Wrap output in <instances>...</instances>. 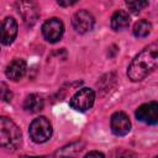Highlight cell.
<instances>
[{
	"label": "cell",
	"instance_id": "17",
	"mask_svg": "<svg viewBox=\"0 0 158 158\" xmlns=\"http://www.w3.org/2000/svg\"><path fill=\"white\" fill-rule=\"evenodd\" d=\"M126 5H127V7H128L133 14H137V12H139L143 7L148 6V2H147V1H127Z\"/></svg>",
	"mask_w": 158,
	"mask_h": 158
},
{
	"label": "cell",
	"instance_id": "10",
	"mask_svg": "<svg viewBox=\"0 0 158 158\" xmlns=\"http://www.w3.org/2000/svg\"><path fill=\"white\" fill-rule=\"evenodd\" d=\"M26 69H27V64L23 59H14L7 67H6V70H5V74L9 79L14 80V81H17L20 80L25 73H26Z\"/></svg>",
	"mask_w": 158,
	"mask_h": 158
},
{
	"label": "cell",
	"instance_id": "4",
	"mask_svg": "<svg viewBox=\"0 0 158 158\" xmlns=\"http://www.w3.org/2000/svg\"><path fill=\"white\" fill-rule=\"evenodd\" d=\"M95 100V93L90 88H83L78 90L69 101V105L77 111H86L89 110Z\"/></svg>",
	"mask_w": 158,
	"mask_h": 158
},
{
	"label": "cell",
	"instance_id": "19",
	"mask_svg": "<svg viewBox=\"0 0 158 158\" xmlns=\"http://www.w3.org/2000/svg\"><path fill=\"white\" fill-rule=\"evenodd\" d=\"M84 158H105V156H104L101 152L91 151V152H89L88 154H85V156H84Z\"/></svg>",
	"mask_w": 158,
	"mask_h": 158
},
{
	"label": "cell",
	"instance_id": "9",
	"mask_svg": "<svg viewBox=\"0 0 158 158\" xmlns=\"http://www.w3.org/2000/svg\"><path fill=\"white\" fill-rule=\"evenodd\" d=\"M111 130L116 136H125L131 130V122L125 112H115L111 116Z\"/></svg>",
	"mask_w": 158,
	"mask_h": 158
},
{
	"label": "cell",
	"instance_id": "8",
	"mask_svg": "<svg viewBox=\"0 0 158 158\" xmlns=\"http://www.w3.org/2000/svg\"><path fill=\"white\" fill-rule=\"evenodd\" d=\"M17 35V22L14 17H6L0 22V42L2 44H11Z\"/></svg>",
	"mask_w": 158,
	"mask_h": 158
},
{
	"label": "cell",
	"instance_id": "18",
	"mask_svg": "<svg viewBox=\"0 0 158 158\" xmlns=\"http://www.w3.org/2000/svg\"><path fill=\"white\" fill-rule=\"evenodd\" d=\"M117 158H136V154L127 149H121L117 152Z\"/></svg>",
	"mask_w": 158,
	"mask_h": 158
},
{
	"label": "cell",
	"instance_id": "5",
	"mask_svg": "<svg viewBox=\"0 0 158 158\" xmlns=\"http://www.w3.org/2000/svg\"><path fill=\"white\" fill-rule=\"evenodd\" d=\"M63 32H64V25L59 19L56 17L47 20L42 26V35L51 43L59 41L63 36Z\"/></svg>",
	"mask_w": 158,
	"mask_h": 158
},
{
	"label": "cell",
	"instance_id": "7",
	"mask_svg": "<svg viewBox=\"0 0 158 158\" xmlns=\"http://www.w3.org/2000/svg\"><path fill=\"white\" fill-rule=\"evenodd\" d=\"M94 17L93 15L86 11V10H79L73 15L72 19V23L73 27L75 28L77 32L79 33H85L88 31H90L94 26Z\"/></svg>",
	"mask_w": 158,
	"mask_h": 158
},
{
	"label": "cell",
	"instance_id": "1",
	"mask_svg": "<svg viewBox=\"0 0 158 158\" xmlns=\"http://www.w3.org/2000/svg\"><path fill=\"white\" fill-rule=\"evenodd\" d=\"M158 63V44L152 43L142 49L131 62L127 75L132 81H139L151 74Z\"/></svg>",
	"mask_w": 158,
	"mask_h": 158
},
{
	"label": "cell",
	"instance_id": "2",
	"mask_svg": "<svg viewBox=\"0 0 158 158\" xmlns=\"http://www.w3.org/2000/svg\"><path fill=\"white\" fill-rule=\"evenodd\" d=\"M21 144V131L17 125L6 116H0V146L15 151Z\"/></svg>",
	"mask_w": 158,
	"mask_h": 158
},
{
	"label": "cell",
	"instance_id": "11",
	"mask_svg": "<svg viewBox=\"0 0 158 158\" xmlns=\"http://www.w3.org/2000/svg\"><path fill=\"white\" fill-rule=\"evenodd\" d=\"M83 148H84V142L75 141V142H72V143L62 147L56 153V157L57 158H77V156L81 152Z\"/></svg>",
	"mask_w": 158,
	"mask_h": 158
},
{
	"label": "cell",
	"instance_id": "3",
	"mask_svg": "<svg viewBox=\"0 0 158 158\" xmlns=\"http://www.w3.org/2000/svg\"><path fill=\"white\" fill-rule=\"evenodd\" d=\"M28 132H30V137L32 138L33 142L43 143V142L48 141L52 136V125L46 117L41 116V117L35 118L31 122Z\"/></svg>",
	"mask_w": 158,
	"mask_h": 158
},
{
	"label": "cell",
	"instance_id": "16",
	"mask_svg": "<svg viewBox=\"0 0 158 158\" xmlns=\"http://www.w3.org/2000/svg\"><path fill=\"white\" fill-rule=\"evenodd\" d=\"M0 99L5 102H10L12 100V91L2 81H0Z\"/></svg>",
	"mask_w": 158,
	"mask_h": 158
},
{
	"label": "cell",
	"instance_id": "21",
	"mask_svg": "<svg viewBox=\"0 0 158 158\" xmlns=\"http://www.w3.org/2000/svg\"><path fill=\"white\" fill-rule=\"evenodd\" d=\"M154 158H157V157H154Z\"/></svg>",
	"mask_w": 158,
	"mask_h": 158
},
{
	"label": "cell",
	"instance_id": "15",
	"mask_svg": "<svg viewBox=\"0 0 158 158\" xmlns=\"http://www.w3.org/2000/svg\"><path fill=\"white\" fill-rule=\"evenodd\" d=\"M151 30H152V25L151 22H148L147 20H139L135 23L133 26V35L136 37H146L151 33Z\"/></svg>",
	"mask_w": 158,
	"mask_h": 158
},
{
	"label": "cell",
	"instance_id": "6",
	"mask_svg": "<svg viewBox=\"0 0 158 158\" xmlns=\"http://www.w3.org/2000/svg\"><path fill=\"white\" fill-rule=\"evenodd\" d=\"M136 117L138 121H142L148 125H156L158 122V104L151 101L148 104L141 105L136 110Z\"/></svg>",
	"mask_w": 158,
	"mask_h": 158
},
{
	"label": "cell",
	"instance_id": "13",
	"mask_svg": "<svg viewBox=\"0 0 158 158\" xmlns=\"http://www.w3.org/2000/svg\"><path fill=\"white\" fill-rule=\"evenodd\" d=\"M130 26V16L126 11L118 10L111 17V27L115 31H122Z\"/></svg>",
	"mask_w": 158,
	"mask_h": 158
},
{
	"label": "cell",
	"instance_id": "12",
	"mask_svg": "<svg viewBox=\"0 0 158 158\" xmlns=\"http://www.w3.org/2000/svg\"><path fill=\"white\" fill-rule=\"evenodd\" d=\"M20 12L25 20V22L32 25L36 22L37 17H38V11H37V6L32 2H20Z\"/></svg>",
	"mask_w": 158,
	"mask_h": 158
},
{
	"label": "cell",
	"instance_id": "14",
	"mask_svg": "<svg viewBox=\"0 0 158 158\" xmlns=\"http://www.w3.org/2000/svg\"><path fill=\"white\" fill-rule=\"evenodd\" d=\"M43 105H44L43 99L37 94H30L25 99V102H23L25 110L28 111V112H32V114L40 112L43 109Z\"/></svg>",
	"mask_w": 158,
	"mask_h": 158
},
{
	"label": "cell",
	"instance_id": "20",
	"mask_svg": "<svg viewBox=\"0 0 158 158\" xmlns=\"http://www.w3.org/2000/svg\"><path fill=\"white\" fill-rule=\"evenodd\" d=\"M58 4H59L60 6H69V5L75 4V1H58Z\"/></svg>",
	"mask_w": 158,
	"mask_h": 158
}]
</instances>
